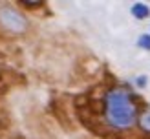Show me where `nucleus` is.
I'll use <instances>...</instances> for the list:
<instances>
[{
    "mask_svg": "<svg viewBox=\"0 0 150 139\" xmlns=\"http://www.w3.org/2000/svg\"><path fill=\"white\" fill-rule=\"evenodd\" d=\"M132 15L136 18H146L148 15H150V9L145 4H134L132 6Z\"/></svg>",
    "mask_w": 150,
    "mask_h": 139,
    "instance_id": "obj_3",
    "label": "nucleus"
},
{
    "mask_svg": "<svg viewBox=\"0 0 150 139\" xmlns=\"http://www.w3.org/2000/svg\"><path fill=\"white\" fill-rule=\"evenodd\" d=\"M106 119L115 128H128L136 121V106L123 90H112L106 95Z\"/></svg>",
    "mask_w": 150,
    "mask_h": 139,
    "instance_id": "obj_1",
    "label": "nucleus"
},
{
    "mask_svg": "<svg viewBox=\"0 0 150 139\" xmlns=\"http://www.w3.org/2000/svg\"><path fill=\"white\" fill-rule=\"evenodd\" d=\"M0 26L11 33H22V31H26L28 22L18 11H15L13 7L4 6V7H0Z\"/></svg>",
    "mask_w": 150,
    "mask_h": 139,
    "instance_id": "obj_2",
    "label": "nucleus"
},
{
    "mask_svg": "<svg viewBox=\"0 0 150 139\" xmlns=\"http://www.w3.org/2000/svg\"><path fill=\"white\" fill-rule=\"evenodd\" d=\"M137 44H139L141 48H145V49H150V35H141Z\"/></svg>",
    "mask_w": 150,
    "mask_h": 139,
    "instance_id": "obj_5",
    "label": "nucleus"
},
{
    "mask_svg": "<svg viewBox=\"0 0 150 139\" xmlns=\"http://www.w3.org/2000/svg\"><path fill=\"white\" fill-rule=\"evenodd\" d=\"M139 124H141V128H143L145 132H150V110L139 117Z\"/></svg>",
    "mask_w": 150,
    "mask_h": 139,
    "instance_id": "obj_4",
    "label": "nucleus"
}]
</instances>
